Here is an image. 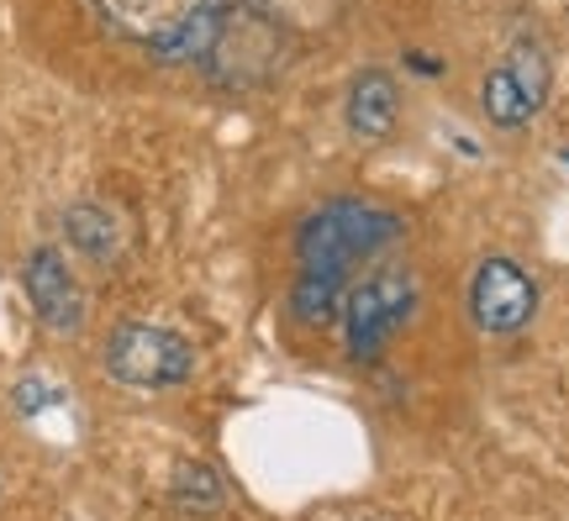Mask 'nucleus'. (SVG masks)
I'll list each match as a JSON object with an SVG mask.
<instances>
[{
  "mask_svg": "<svg viewBox=\"0 0 569 521\" xmlns=\"http://www.w3.org/2000/svg\"><path fill=\"white\" fill-rule=\"evenodd\" d=\"M401 232H407V221L390 206L359 201V196L322 201L296 227V274H327V280L353 284V269L375 259L380 248H390Z\"/></svg>",
  "mask_w": 569,
  "mask_h": 521,
  "instance_id": "1",
  "label": "nucleus"
},
{
  "mask_svg": "<svg viewBox=\"0 0 569 521\" xmlns=\"http://www.w3.org/2000/svg\"><path fill=\"white\" fill-rule=\"evenodd\" d=\"M96 11L122 42L169 63L201 59L217 32V0H96Z\"/></svg>",
  "mask_w": 569,
  "mask_h": 521,
  "instance_id": "2",
  "label": "nucleus"
},
{
  "mask_svg": "<svg viewBox=\"0 0 569 521\" xmlns=\"http://www.w3.org/2000/svg\"><path fill=\"white\" fill-rule=\"evenodd\" d=\"M417 317V280L407 269H375L348 284L343 295V342L353 363L386 359V348Z\"/></svg>",
  "mask_w": 569,
  "mask_h": 521,
  "instance_id": "3",
  "label": "nucleus"
},
{
  "mask_svg": "<svg viewBox=\"0 0 569 521\" xmlns=\"http://www.w3.org/2000/svg\"><path fill=\"white\" fill-rule=\"evenodd\" d=\"M106 374L127 390H180L196 374V348L159 321H117L106 338Z\"/></svg>",
  "mask_w": 569,
  "mask_h": 521,
  "instance_id": "4",
  "label": "nucleus"
},
{
  "mask_svg": "<svg viewBox=\"0 0 569 521\" xmlns=\"http://www.w3.org/2000/svg\"><path fill=\"white\" fill-rule=\"evenodd\" d=\"M549 84H553V69H549V53L538 38H517L511 53L486 80H480V111L496 132H522L543 101H549Z\"/></svg>",
  "mask_w": 569,
  "mask_h": 521,
  "instance_id": "5",
  "label": "nucleus"
},
{
  "mask_svg": "<svg viewBox=\"0 0 569 521\" xmlns=\"http://www.w3.org/2000/svg\"><path fill=\"white\" fill-rule=\"evenodd\" d=\"M201 63L217 84H264L274 74V63H280V32L253 6L217 11V32L206 42Z\"/></svg>",
  "mask_w": 569,
  "mask_h": 521,
  "instance_id": "6",
  "label": "nucleus"
},
{
  "mask_svg": "<svg viewBox=\"0 0 569 521\" xmlns=\"http://www.w3.org/2000/svg\"><path fill=\"white\" fill-rule=\"evenodd\" d=\"M538 317V280L517 259H490L475 263L469 274V321L486 332V338H517L528 332Z\"/></svg>",
  "mask_w": 569,
  "mask_h": 521,
  "instance_id": "7",
  "label": "nucleus"
},
{
  "mask_svg": "<svg viewBox=\"0 0 569 521\" xmlns=\"http://www.w3.org/2000/svg\"><path fill=\"white\" fill-rule=\"evenodd\" d=\"M21 290H27V301H32L42 327H53L63 338H74L84 327V290L59 248H32V253H27V263H21Z\"/></svg>",
  "mask_w": 569,
  "mask_h": 521,
  "instance_id": "8",
  "label": "nucleus"
},
{
  "mask_svg": "<svg viewBox=\"0 0 569 521\" xmlns=\"http://www.w3.org/2000/svg\"><path fill=\"white\" fill-rule=\"evenodd\" d=\"M343 121L359 142H386L401 121V80L390 69H359L343 96Z\"/></svg>",
  "mask_w": 569,
  "mask_h": 521,
  "instance_id": "9",
  "label": "nucleus"
},
{
  "mask_svg": "<svg viewBox=\"0 0 569 521\" xmlns=\"http://www.w3.org/2000/svg\"><path fill=\"white\" fill-rule=\"evenodd\" d=\"M63 242L96 269H111L127 248V227L106 201H74L63 206Z\"/></svg>",
  "mask_w": 569,
  "mask_h": 521,
  "instance_id": "10",
  "label": "nucleus"
},
{
  "mask_svg": "<svg viewBox=\"0 0 569 521\" xmlns=\"http://www.w3.org/2000/svg\"><path fill=\"white\" fill-rule=\"evenodd\" d=\"M169 501L180 505V511H196V517H211V511H222L227 505V484L222 474L201 459H184L174 469V480H169Z\"/></svg>",
  "mask_w": 569,
  "mask_h": 521,
  "instance_id": "11",
  "label": "nucleus"
},
{
  "mask_svg": "<svg viewBox=\"0 0 569 521\" xmlns=\"http://www.w3.org/2000/svg\"><path fill=\"white\" fill-rule=\"evenodd\" d=\"M343 295H348L343 280L296 274V284H290V311H296V321H306V327H327L332 317H343Z\"/></svg>",
  "mask_w": 569,
  "mask_h": 521,
  "instance_id": "12",
  "label": "nucleus"
}]
</instances>
